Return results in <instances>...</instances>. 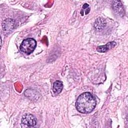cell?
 I'll return each instance as SVG.
<instances>
[{
	"instance_id": "obj_1",
	"label": "cell",
	"mask_w": 128,
	"mask_h": 128,
	"mask_svg": "<svg viewBox=\"0 0 128 128\" xmlns=\"http://www.w3.org/2000/svg\"><path fill=\"white\" fill-rule=\"evenodd\" d=\"M96 106V100L93 96L88 92L81 94L76 101L77 110L83 114H88L92 112Z\"/></svg>"
},
{
	"instance_id": "obj_2",
	"label": "cell",
	"mask_w": 128,
	"mask_h": 128,
	"mask_svg": "<svg viewBox=\"0 0 128 128\" xmlns=\"http://www.w3.org/2000/svg\"><path fill=\"white\" fill-rule=\"evenodd\" d=\"M36 46V41L34 38H28L22 42L20 48L22 52L27 54H30L34 51Z\"/></svg>"
},
{
	"instance_id": "obj_3",
	"label": "cell",
	"mask_w": 128,
	"mask_h": 128,
	"mask_svg": "<svg viewBox=\"0 0 128 128\" xmlns=\"http://www.w3.org/2000/svg\"><path fill=\"white\" fill-rule=\"evenodd\" d=\"M22 124L28 127L34 126L36 124V120L33 115L27 114L22 117Z\"/></svg>"
},
{
	"instance_id": "obj_4",
	"label": "cell",
	"mask_w": 128,
	"mask_h": 128,
	"mask_svg": "<svg viewBox=\"0 0 128 128\" xmlns=\"http://www.w3.org/2000/svg\"><path fill=\"white\" fill-rule=\"evenodd\" d=\"M16 26V23L14 20L8 18L5 20L2 23L3 30L6 32H10L14 29Z\"/></svg>"
},
{
	"instance_id": "obj_5",
	"label": "cell",
	"mask_w": 128,
	"mask_h": 128,
	"mask_svg": "<svg viewBox=\"0 0 128 128\" xmlns=\"http://www.w3.org/2000/svg\"><path fill=\"white\" fill-rule=\"evenodd\" d=\"M112 6L113 8L116 12L122 16L124 15V6L120 1H114V4H112Z\"/></svg>"
},
{
	"instance_id": "obj_6",
	"label": "cell",
	"mask_w": 128,
	"mask_h": 128,
	"mask_svg": "<svg viewBox=\"0 0 128 128\" xmlns=\"http://www.w3.org/2000/svg\"><path fill=\"white\" fill-rule=\"evenodd\" d=\"M116 43L115 42H110L104 46H99L96 48V50L100 52H104L112 49L116 45Z\"/></svg>"
},
{
	"instance_id": "obj_7",
	"label": "cell",
	"mask_w": 128,
	"mask_h": 128,
	"mask_svg": "<svg viewBox=\"0 0 128 128\" xmlns=\"http://www.w3.org/2000/svg\"><path fill=\"white\" fill-rule=\"evenodd\" d=\"M63 88L62 82L60 80H56L54 82L52 86V90L55 94H59L62 90Z\"/></svg>"
},
{
	"instance_id": "obj_8",
	"label": "cell",
	"mask_w": 128,
	"mask_h": 128,
	"mask_svg": "<svg viewBox=\"0 0 128 128\" xmlns=\"http://www.w3.org/2000/svg\"><path fill=\"white\" fill-rule=\"evenodd\" d=\"M104 24H105L104 20L103 19H102L101 18H99L96 22V23L94 24V26L96 28L98 29H101V28H102Z\"/></svg>"
},
{
	"instance_id": "obj_9",
	"label": "cell",
	"mask_w": 128,
	"mask_h": 128,
	"mask_svg": "<svg viewBox=\"0 0 128 128\" xmlns=\"http://www.w3.org/2000/svg\"><path fill=\"white\" fill-rule=\"evenodd\" d=\"M89 8V5L88 4H84L83 6H82V10H86Z\"/></svg>"
}]
</instances>
